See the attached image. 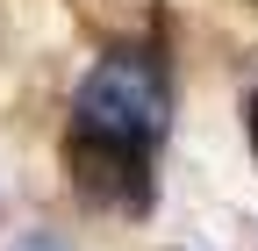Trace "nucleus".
Here are the masks:
<instances>
[{
    "label": "nucleus",
    "instance_id": "1",
    "mask_svg": "<svg viewBox=\"0 0 258 251\" xmlns=\"http://www.w3.org/2000/svg\"><path fill=\"white\" fill-rule=\"evenodd\" d=\"M165 130V79L151 57H101L79 86V137H101L122 151H151V137Z\"/></svg>",
    "mask_w": 258,
    "mask_h": 251
},
{
    "label": "nucleus",
    "instance_id": "2",
    "mask_svg": "<svg viewBox=\"0 0 258 251\" xmlns=\"http://www.w3.org/2000/svg\"><path fill=\"white\" fill-rule=\"evenodd\" d=\"M72 165H79V186L101 201H144V151H122V144H101V137H79L72 130Z\"/></svg>",
    "mask_w": 258,
    "mask_h": 251
},
{
    "label": "nucleus",
    "instance_id": "3",
    "mask_svg": "<svg viewBox=\"0 0 258 251\" xmlns=\"http://www.w3.org/2000/svg\"><path fill=\"white\" fill-rule=\"evenodd\" d=\"M251 144H258V101H251Z\"/></svg>",
    "mask_w": 258,
    "mask_h": 251
}]
</instances>
